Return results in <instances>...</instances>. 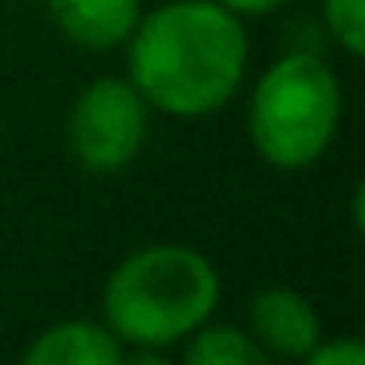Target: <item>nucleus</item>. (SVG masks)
Returning a JSON list of instances; mask_svg holds the SVG:
<instances>
[{"mask_svg":"<svg viewBox=\"0 0 365 365\" xmlns=\"http://www.w3.org/2000/svg\"><path fill=\"white\" fill-rule=\"evenodd\" d=\"M130 83L150 110L197 122L236 98L247 71L244 20L216 0H169L126 40Z\"/></svg>","mask_w":365,"mask_h":365,"instance_id":"obj_1","label":"nucleus"},{"mask_svg":"<svg viewBox=\"0 0 365 365\" xmlns=\"http://www.w3.org/2000/svg\"><path fill=\"white\" fill-rule=\"evenodd\" d=\"M48 12L71 43L87 51H114L134 32L142 0H48Z\"/></svg>","mask_w":365,"mask_h":365,"instance_id":"obj_6","label":"nucleus"},{"mask_svg":"<svg viewBox=\"0 0 365 365\" xmlns=\"http://www.w3.org/2000/svg\"><path fill=\"white\" fill-rule=\"evenodd\" d=\"M322 20L341 51L349 56L365 51V0H322Z\"/></svg>","mask_w":365,"mask_h":365,"instance_id":"obj_9","label":"nucleus"},{"mask_svg":"<svg viewBox=\"0 0 365 365\" xmlns=\"http://www.w3.org/2000/svg\"><path fill=\"white\" fill-rule=\"evenodd\" d=\"M28 365H122L126 346L110 334L106 322H56L24 349Z\"/></svg>","mask_w":365,"mask_h":365,"instance_id":"obj_7","label":"nucleus"},{"mask_svg":"<svg viewBox=\"0 0 365 365\" xmlns=\"http://www.w3.org/2000/svg\"><path fill=\"white\" fill-rule=\"evenodd\" d=\"M341 122V83L314 51H291L259 75L247 103V138L275 169H307L330 150Z\"/></svg>","mask_w":365,"mask_h":365,"instance_id":"obj_3","label":"nucleus"},{"mask_svg":"<svg viewBox=\"0 0 365 365\" xmlns=\"http://www.w3.org/2000/svg\"><path fill=\"white\" fill-rule=\"evenodd\" d=\"M185 341H189V346H185V361L189 365H263L271 357L252 334L236 330V326L205 322Z\"/></svg>","mask_w":365,"mask_h":365,"instance_id":"obj_8","label":"nucleus"},{"mask_svg":"<svg viewBox=\"0 0 365 365\" xmlns=\"http://www.w3.org/2000/svg\"><path fill=\"white\" fill-rule=\"evenodd\" d=\"M247 318H252V338L275 357L302 361L307 349L322 338V322H318L314 307L291 287H267V291L252 294Z\"/></svg>","mask_w":365,"mask_h":365,"instance_id":"obj_5","label":"nucleus"},{"mask_svg":"<svg viewBox=\"0 0 365 365\" xmlns=\"http://www.w3.org/2000/svg\"><path fill=\"white\" fill-rule=\"evenodd\" d=\"M220 275L212 259L185 244L130 252L103 287V318L130 349H169L212 318Z\"/></svg>","mask_w":365,"mask_h":365,"instance_id":"obj_2","label":"nucleus"},{"mask_svg":"<svg viewBox=\"0 0 365 365\" xmlns=\"http://www.w3.org/2000/svg\"><path fill=\"white\" fill-rule=\"evenodd\" d=\"M220 9H228L232 16H267V12L283 9L287 0H216Z\"/></svg>","mask_w":365,"mask_h":365,"instance_id":"obj_11","label":"nucleus"},{"mask_svg":"<svg viewBox=\"0 0 365 365\" xmlns=\"http://www.w3.org/2000/svg\"><path fill=\"white\" fill-rule=\"evenodd\" d=\"M302 361H310V365H365V346L357 338H338V341L318 338L314 346L307 349Z\"/></svg>","mask_w":365,"mask_h":365,"instance_id":"obj_10","label":"nucleus"},{"mask_svg":"<svg viewBox=\"0 0 365 365\" xmlns=\"http://www.w3.org/2000/svg\"><path fill=\"white\" fill-rule=\"evenodd\" d=\"M150 106L130 79H95L67 114V145L87 173H118L142 153Z\"/></svg>","mask_w":365,"mask_h":365,"instance_id":"obj_4","label":"nucleus"}]
</instances>
